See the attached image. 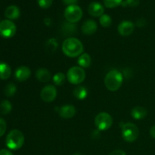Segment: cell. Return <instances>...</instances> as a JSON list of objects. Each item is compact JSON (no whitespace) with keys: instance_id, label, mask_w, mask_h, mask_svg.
<instances>
[{"instance_id":"9c48e42d","label":"cell","mask_w":155,"mask_h":155,"mask_svg":"<svg viewBox=\"0 0 155 155\" xmlns=\"http://www.w3.org/2000/svg\"><path fill=\"white\" fill-rule=\"evenodd\" d=\"M40 96L42 101H44L45 102H51L55 99L56 96H57L56 88L52 85L45 86L41 91Z\"/></svg>"},{"instance_id":"6da1fadb","label":"cell","mask_w":155,"mask_h":155,"mask_svg":"<svg viewBox=\"0 0 155 155\" xmlns=\"http://www.w3.org/2000/svg\"><path fill=\"white\" fill-rule=\"evenodd\" d=\"M62 51L65 55L75 58L83 54V43L77 38L70 37L65 39L62 44Z\"/></svg>"},{"instance_id":"484cf974","label":"cell","mask_w":155,"mask_h":155,"mask_svg":"<svg viewBox=\"0 0 155 155\" xmlns=\"http://www.w3.org/2000/svg\"><path fill=\"white\" fill-rule=\"evenodd\" d=\"M123 2V0H104V5L109 8H113L120 5Z\"/></svg>"},{"instance_id":"d6986e66","label":"cell","mask_w":155,"mask_h":155,"mask_svg":"<svg viewBox=\"0 0 155 155\" xmlns=\"http://www.w3.org/2000/svg\"><path fill=\"white\" fill-rule=\"evenodd\" d=\"M76 98L80 100H83L86 98L88 95V90L84 86H78L76 88L73 92Z\"/></svg>"},{"instance_id":"52a82bcc","label":"cell","mask_w":155,"mask_h":155,"mask_svg":"<svg viewBox=\"0 0 155 155\" xmlns=\"http://www.w3.org/2000/svg\"><path fill=\"white\" fill-rule=\"evenodd\" d=\"M112 124H113V119L111 116L106 112H101L95 117V126L98 130L101 131L108 130L112 126Z\"/></svg>"},{"instance_id":"30bf717a","label":"cell","mask_w":155,"mask_h":155,"mask_svg":"<svg viewBox=\"0 0 155 155\" xmlns=\"http://www.w3.org/2000/svg\"><path fill=\"white\" fill-rule=\"evenodd\" d=\"M134 31V24L129 21H124L118 26V32L123 36H128Z\"/></svg>"},{"instance_id":"cb8c5ba5","label":"cell","mask_w":155,"mask_h":155,"mask_svg":"<svg viewBox=\"0 0 155 155\" xmlns=\"http://www.w3.org/2000/svg\"><path fill=\"white\" fill-rule=\"evenodd\" d=\"M17 91V87L14 83H8L5 88V94L8 97H12Z\"/></svg>"},{"instance_id":"5bb4252c","label":"cell","mask_w":155,"mask_h":155,"mask_svg":"<svg viewBox=\"0 0 155 155\" xmlns=\"http://www.w3.org/2000/svg\"><path fill=\"white\" fill-rule=\"evenodd\" d=\"M76 114L75 107L73 105H64L59 109V115L65 119H70Z\"/></svg>"},{"instance_id":"d6a6232c","label":"cell","mask_w":155,"mask_h":155,"mask_svg":"<svg viewBox=\"0 0 155 155\" xmlns=\"http://www.w3.org/2000/svg\"><path fill=\"white\" fill-rule=\"evenodd\" d=\"M0 155H13V154L7 149H2L0 150Z\"/></svg>"},{"instance_id":"7a4b0ae2","label":"cell","mask_w":155,"mask_h":155,"mask_svg":"<svg viewBox=\"0 0 155 155\" xmlns=\"http://www.w3.org/2000/svg\"><path fill=\"white\" fill-rule=\"evenodd\" d=\"M123 74L117 70H112L107 74L104 78V84L108 90L111 92L118 90L122 85Z\"/></svg>"},{"instance_id":"83f0119b","label":"cell","mask_w":155,"mask_h":155,"mask_svg":"<svg viewBox=\"0 0 155 155\" xmlns=\"http://www.w3.org/2000/svg\"><path fill=\"white\" fill-rule=\"evenodd\" d=\"M37 2L39 7L44 9H47L52 5L53 0H37Z\"/></svg>"},{"instance_id":"8fae6325","label":"cell","mask_w":155,"mask_h":155,"mask_svg":"<svg viewBox=\"0 0 155 155\" xmlns=\"http://www.w3.org/2000/svg\"><path fill=\"white\" fill-rule=\"evenodd\" d=\"M30 74H31V71L30 68L26 66H21L16 70L15 76L18 81L23 82L28 80L29 77H30Z\"/></svg>"},{"instance_id":"e575fe53","label":"cell","mask_w":155,"mask_h":155,"mask_svg":"<svg viewBox=\"0 0 155 155\" xmlns=\"http://www.w3.org/2000/svg\"><path fill=\"white\" fill-rule=\"evenodd\" d=\"M150 135H151L154 139H155V125L153 126L151 128V130H150Z\"/></svg>"},{"instance_id":"5b68a950","label":"cell","mask_w":155,"mask_h":155,"mask_svg":"<svg viewBox=\"0 0 155 155\" xmlns=\"http://www.w3.org/2000/svg\"><path fill=\"white\" fill-rule=\"evenodd\" d=\"M85 77H86V74L84 70L80 67H73L68 71L67 74V78L68 81L72 84H80L85 80Z\"/></svg>"},{"instance_id":"44dd1931","label":"cell","mask_w":155,"mask_h":155,"mask_svg":"<svg viewBox=\"0 0 155 155\" xmlns=\"http://www.w3.org/2000/svg\"><path fill=\"white\" fill-rule=\"evenodd\" d=\"M76 30H77V27L73 23H64L63 26H62V31H63V33L64 34H74V33H76Z\"/></svg>"},{"instance_id":"ac0fdd59","label":"cell","mask_w":155,"mask_h":155,"mask_svg":"<svg viewBox=\"0 0 155 155\" xmlns=\"http://www.w3.org/2000/svg\"><path fill=\"white\" fill-rule=\"evenodd\" d=\"M12 74V69L8 64L0 61V80H7Z\"/></svg>"},{"instance_id":"2e32d148","label":"cell","mask_w":155,"mask_h":155,"mask_svg":"<svg viewBox=\"0 0 155 155\" xmlns=\"http://www.w3.org/2000/svg\"><path fill=\"white\" fill-rule=\"evenodd\" d=\"M147 114H148V111L146 109L143 107H140V106L135 107L131 111L132 117L135 120L144 119L147 116Z\"/></svg>"},{"instance_id":"ffe728a7","label":"cell","mask_w":155,"mask_h":155,"mask_svg":"<svg viewBox=\"0 0 155 155\" xmlns=\"http://www.w3.org/2000/svg\"><path fill=\"white\" fill-rule=\"evenodd\" d=\"M78 64L81 66L82 68H88L91 64V57L87 53H83L79 57Z\"/></svg>"},{"instance_id":"7c38bea8","label":"cell","mask_w":155,"mask_h":155,"mask_svg":"<svg viewBox=\"0 0 155 155\" xmlns=\"http://www.w3.org/2000/svg\"><path fill=\"white\" fill-rule=\"evenodd\" d=\"M88 11L92 17H101L104 15V9L101 3L98 2H92L89 4Z\"/></svg>"},{"instance_id":"836d02e7","label":"cell","mask_w":155,"mask_h":155,"mask_svg":"<svg viewBox=\"0 0 155 155\" xmlns=\"http://www.w3.org/2000/svg\"><path fill=\"white\" fill-rule=\"evenodd\" d=\"M145 21L144 19H139L137 21V25L139 27H142V26L145 25Z\"/></svg>"},{"instance_id":"277c9868","label":"cell","mask_w":155,"mask_h":155,"mask_svg":"<svg viewBox=\"0 0 155 155\" xmlns=\"http://www.w3.org/2000/svg\"><path fill=\"white\" fill-rule=\"evenodd\" d=\"M139 134V129L133 123H127L122 126V137L126 142H135L137 139Z\"/></svg>"},{"instance_id":"9a60e30c","label":"cell","mask_w":155,"mask_h":155,"mask_svg":"<svg viewBox=\"0 0 155 155\" xmlns=\"http://www.w3.org/2000/svg\"><path fill=\"white\" fill-rule=\"evenodd\" d=\"M20 9L18 6L16 5H10L5 9V15L7 18L10 20L18 19L20 17Z\"/></svg>"},{"instance_id":"e0dca14e","label":"cell","mask_w":155,"mask_h":155,"mask_svg":"<svg viewBox=\"0 0 155 155\" xmlns=\"http://www.w3.org/2000/svg\"><path fill=\"white\" fill-rule=\"evenodd\" d=\"M36 77L39 81L42 82V83H46V82L49 81L51 76L48 70L45 69V68H40L36 71Z\"/></svg>"},{"instance_id":"8d00e7d4","label":"cell","mask_w":155,"mask_h":155,"mask_svg":"<svg viewBox=\"0 0 155 155\" xmlns=\"http://www.w3.org/2000/svg\"><path fill=\"white\" fill-rule=\"evenodd\" d=\"M74 155H82L80 153H75V154H74Z\"/></svg>"},{"instance_id":"1f68e13d","label":"cell","mask_w":155,"mask_h":155,"mask_svg":"<svg viewBox=\"0 0 155 155\" xmlns=\"http://www.w3.org/2000/svg\"><path fill=\"white\" fill-rule=\"evenodd\" d=\"M78 0H63L64 4L68 5H76Z\"/></svg>"},{"instance_id":"603a6c76","label":"cell","mask_w":155,"mask_h":155,"mask_svg":"<svg viewBox=\"0 0 155 155\" xmlns=\"http://www.w3.org/2000/svg\"><path fill=\"white\" fill-rule=\"evenodd\" d=\"M65 80H66V77H65L64 74L63 73L58 72L53 77V82L55 85L57 86H61L64 83Z\"/></svg>"},{"instance_id":"f1b7e54d","label":"cell","mask_w":155,"mask_h":155,"mask_svg":"<svg viewBox=\"0 0 155 155\" xmlns=\"http://www.w3.org/2000/svg\"><path fill=\"white\" fill-rule=\"evenodd\" d=\"M6 128H7L6 122L5 121L4 119L0 118V137L5 134V133L6 131Z\"/></svg>"},{"instance_id":"4dcf8cb0","label":"cell","mask_w":155,"mask_h":155,"mask_svg":"<svg viewBox=\"0 0 155 155\" xmlns=\"http://www.w3.org/2000/svg\"><path fill=\"white\" fill-rule=\"evenodd\" d=\"M109 155H127V154L123 150H114L111 153H110Z\"/></svg>"},{"instance_id":"f546056e","label":"cell","mask_w":155,"mask_h":155,"mask_svg":"<svg viewBox=\"0 0 155 155\" xmlns=\"http://www.w3.org/2000/svg\"><path fill=\"white\" fill-rule=\"evenodd\" d=\"M47 44H48V49H51V51H54V50L56 49V48L58 47V43L57 42H56L55 39H50V40L47 42Z\"/></svg>"},{"instance_id":"8992f818","label":"cell","mask_w":155,"mask_h":155,"mask_svg":"<svg viewBox=\"0 0 155 155\" xmlns=\"http://www.w3.org/2000/svg\"><path fill=\"white\" fill-rule=\"evenodd\" d=\"M64 17L70 23H77L83 17V11L77 5H68L64 11Z\"/></svg>"},{"instance_id":"7402d4cb","label":"cell","mask_w":155,"mask_h":155,"mask_svg":"<svg viewBox=\"0 0 155 155\" xmlns=\"http://www.w3.org/2000/svg\"><path fill=\"white\" fill-rule=\"evenodd\" d=\"M12 105L10 101L8 100H4L0 103V113L6 115L12 111Z\"/></svg>"},{"instance_id":"4316f807","label":"cell","mask_w":155,"mask_h":155,"mask_svg":"<svg viewBox=\"0 0 155 155\" xmlns=\"http://www.w3.org/2000/svg\"><path fill=\"white\" fill-rule=\"evenodd\" d=\"M121 5L123 7H136L139 5V0H124Z\"/></svg>"},{"instance_id":"d590c367","label":"cell","mask_w":155,"mask_h":155,"mask_svg":"<svg viewBox=\"0 0 155 155\" xmlns=\"http://www.w3.org/2000/svg\"><path fill=\"white\" fill-rule=\"evenodd\" d=\"M50 22H51V20H50V18H45V23L46 25H49Z\"/></svg>"},{"instance_id":"d4e9b609","label":"cell","mask_w":155,"mask_h":155,"mask_svg":"<svg viewBox=\"0 0 155 155\" xmlns=\"http://www.w3.org/2000/svg\"><path fill=\"white\" fill-rule=\"evenodd\" d=\"M100 24L102 27H108L111 25L112 24V20L109 15H102L100 17Z\"/></svg>"},{"instance_id":"3957f363","label":"cell","mask_w":155,"mask_h":155,"mask_svg":"<svg viewBox=\"0 0 155 155\" xmlns=\"http://www.w3.org/2000/svg\"><path fill=\"white\" fill-rule=\"evenodd\" d=\"M6 145L11 150H18L24 143V136L21 131L13 130L8 134L5 140Z\"/></svg>"},{"instance_id":"ba28073f","label":"cell","mask_w":155,"mask_h":155,"mask_svg":"<svg viewBox=\"0 0 155 155\" xmlns=\"http://www.w3.org/2000/svg\"><path fill=\"white\" fill-rule=\"evenodd\" d=\"M16 26L10 20H4L0 22V36L4 38H11L16 33Z\"/></svg>"},{"instance_id":"4fadbf2b","label":"cell","mask_w":155,"mask_h":155,"mask_svg":"<svg viewBox=\"0 0 155 155\" xmlns=\"http://www.w3.org/2000/svg\"><path fill=\"white\" fill-rule=\"evenodd\" d=\"M98 28L96 22L93 20H87L83 23L82 26V32L86 35H92L94 33H95Z\"/></svg>"}]
</instances>
